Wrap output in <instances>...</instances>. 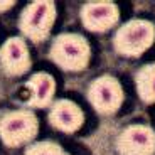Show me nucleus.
<instances>
[{
  "mask_svg": "<svg viewBox=\"0 0 155 155\" xmlns=\"http://www.w3.org/2000/svg\"><path fill=\"white\" fill-rule=\"evenodd\" d=\"M155 25L148 20L135 19L123 24L115 34V49L127 58H138L153 44Z\"/></svg>",
  "mask_w": 155,
  "mask_h": 155,
  "instance_id": "obj_1",
  "label": "nucleus"
},
{
  "mask_svg": "<svg viewBox=\"0 0 155 155\" xmlns=\"http://www.w3.org/2000/svg\"><path fill=\"white\" fill-rule=\"evenodd\" d=\"M91 49L84 37L78 34H61L51 46V59L61 69L81 71L88 66Z\"/></svg>",
  "mask_w": 155,
  "mask_h": 155,
  "instance_id": "obj_2",
  "label": "nucleus"
},
{
  "mask_svg": "<svg viewBox=\"0 0 155 155\" xmlns=\"http://www.w3.org/2000/svg\"><path fill=\"white\" fill-rule=\"evenodd\" d=\"M56 20V7L52 2L37 0L22 10L19 19V27L25 37L34 42H41L49 35L51 27Z\"/></svg>",
  "mask_w": 155,
  "mask_h": 155,
  "instance_id": "obj_3",
  "label": "nucleus"
},
{
  "mask_svg": "<svg viewBox=\"0 0 155 155\" xmlns=\"http://www.w3.org/2000/svg\"><path fill=\"white\" fill-rule=\"evenodd\" d=\"M39 121L31 110L10 111L0 120V137L8 147H20L29 143L37 135Z\"/></svg>",
  "mask_w": 155,
  "mask_h": 155,
  "instance_id": "obj_4",
  "label": "nucleus"
},
{
  "mask_svg": "<svg viewBox=\"0 0 155 155\" xmlns=\"http://www.w3.org/2000/svg\"><path fill=\"white\" fill-rule=\"evenodd\" d=\"M88 100L96 111L111 115L123 103V89L116 78L101 76L91 83L88 89Z\"/></svg>",
  "mask_w": 155,
  "mask_h": 155,
  "instance_id": "obj_5",
  "label": "nucleus"
},
{
  "mask_svg": "<svg viewBox=\"0 0 155 155\" xmlns=\"http://www.w3.org/2000/svg\"><path fill=\"white\" fill-rule=\"evenodd\" d=\"M116 148L121 155H153L155 132L147 125H132L120 133Z\"/></svg>",
  "mask_w": 155,
  "mask_h": 155,
  "instance_id": "obj_6",
  "label": "nucleus"
},
{
  "mask_svg": "<svg viewBox=\"0 0 155 155\" xmlns=\"http://www.w3.org/2000/svg\"><path fill=\"white\" fill-rule=\"evenodd\" d=\"M81 20L88 31L103 32L118 22V7L111 2H91L81 8Z\"/></svg>",
  "mask_w": 155,
  "mask_h": 155,
  "instance_id": "obj_7",
  "label": "nucleus"
},
{
  "mask_svg": "<svg viewBox=\"0 0 155 155\" xmlns=\"http://www.w3.org/2000/svg\"><path fill=\"white\" fill-rule=\"evenodd\" d=\"M0 62L5 73L12 76L24 74L31 68L29 49L20 37H8L0 49Z\"/></svg>",
  "mask_w": 155,
  "mask_h": 155,
  "instance_id": "obj_8",
  "label": "nucleus"
},
{
  "mask_svg": "<svg viewBox=\"0 0 155 155\" xmlns=\"http://www.w3.org/2000/svg\"><path fill=\"white\" fill-rule=\"evenodd\" d=\"M49 121L52 127H56L61 132L73 133L79 130L84 121V115H83L81 108L69 100H59L58 103L52 105L49 111Z\"/></svg>",
  "mask_w": 155,
  "mask_h": 155,
  "instance_id": "obj_9",
  "label": "nucleus"
},
{
  "mask_svg": "<svg viewBox=\"0 0 155 155\" xmlns=\"http://www.w3.org/2000/svg\"><path fill=\"white\" fill-rule=\"evenodd\" d=\"M27 88L31 89V98L27 105L35 108H44L52 101V94L56 91L54 78L47 73H35L27 81Z\"/></svg>",
  "mask_w": 155,
  "mask_h": 155,
  "instance_id": "obj_10",
  "label": "nucleus"
},
{
  "mask_svg": "<svg viewBox=\"0 0 155 155\" xmlns=\"http://www.w3.org/2000/svg\"><path fill=\"white\" fill-rule=\"evenodd\" d=\"M137 91L142 101L155 103V64H147L137 73Z\"/></svg>",
  "mask_w": 155,
  "mask_h": 155,
  "instance_id": "obj_11",
  "label": "nucleus"
},
{
  "mask_svg": "<svg viewBox=\"0 0 155 155\" xmlns=\"http://www.w3.org/2000/svg\"><path fill=\"white\" fill-rule=\"evenodd\" d=\"M25 155H69L68 152H64L58 143L52 142H39L34 143L25 150Z\"/></svg>",
  "mask_w": 155,
  "mask_h": 155,
  "instance_id": "obj_12",
  "label": "nucleus"
},
{
  "mask_svg": "<svg viewBox=\"0 0 155 155\" xmlns=\"http://www.w3.org/2000/svg\"><path fill=\"white\" fill-rule=\"evenodd\" d=\"M10 7H14V2H0V12L8 10Z\"/></svg>",
  "mask_w": 155,
  "mask_h": 155,
  "instance_id": "obj_13",
  "label": "nucleus"
}]
</instances>
